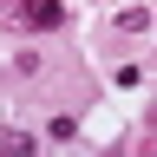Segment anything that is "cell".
<instances>
[{
	"label": "cell",
	"mask_w": 157,
	"mask_h": 157,
	"mask_svg": "<svg viewBox=\"0 0 157 157\" xmlns=\"http://www.w3.org/2000/svg\"><path fill=\"white\" fill-rule=\"evenodd\" d=\"M111 26H118V33H144V26H151V7H124Z\"/></svg>",
	"instance_id": "obj_2"
},
{
	"label": "cell",
	"mask_w": 157,
	"mask_h": 157,
	"mask_svg": "<svg viewBox=\"0 0 157 157\" xmlns=\"http://www.w3.org/2000/svg\"><path fill=\"white\" fill-rule=\"evenodd\" d=\"M0 20L13 33H52V26H66V0H7Z\"/></svg>",
	"instance_id": "obj_1"
},
{
	"label": "cell",
	"mask_w": 157,
	"mask_h": 157,
	"mask_svg": "<svg viewBox=\"0 0 157 157\" xmlns=\"http://www.w3.org/2000/svg\"><path fill=\"white\" fill-rule=\"evenodd\" d=\"M33 151V131H0V157H26Z\"/></svg>",
	"instance_id": "obj_3"
}]
</instances>
